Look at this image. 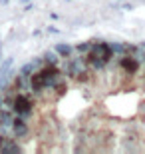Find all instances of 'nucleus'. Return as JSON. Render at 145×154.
<instances>
[{
	"label": "nucleus",
	"mask_w": 145,
	"mask_h": 154,
	"mask_svg": "<svg viewBox=\"0 0 145 154\" xmlns=\"http://www.w3.org/2000/svg\"><path fill=\"white\" fill-rule=\"evenodd\" d=\"M56 52H60L62 56H68V54L72 52V46H68V44H60V46H56Z\"/></svg>",
	"instance_id": "obj_1"
},
{
	"label": "nucleus",
	"mask_w": 145,
	"mask_h": 154,
	"mask_svg": "<svg viewBox=\"0 0 145 154\" xmlns=\"http://www.w3.org/2000/svg\"><path fill=\"white\" fill-rule=\"evenodd\" d=\"M24 2H28V0H24Z\"/></svg>",
	"instance_id": "obj_2"
}]
</instances>
